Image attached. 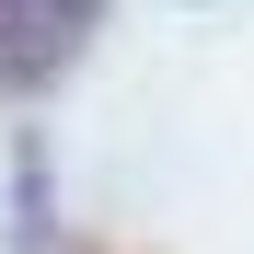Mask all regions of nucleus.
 <instances>
[{"instance_id": "f257e3e1", "label": "nucleus", "mask_w": 254, "mask_h": 254, "mask_svg": "<svg viewBox=\"0 0 254 254\" xmlns=\"http://www.w3.org/2000/svg\"><path fill=\"white\" fill-rule=\"evenodd\" d=\"M104 0H0V93H47V81L93 47Z\"/></svg>"}]
</instances>
